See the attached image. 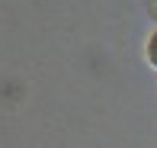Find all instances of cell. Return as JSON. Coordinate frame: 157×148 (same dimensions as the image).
Returning a JSON list of instances; mask_svg holds the SVG:
<instances>
[{"mask_svg": "<svg viewBox=\"0 0 157 148\" xmlns=\"http://www.w3.org/2000/svg\"><path fill=\"white\" fill-rule=\"evenodd\" d=\"M147 16L157 23V0H147Z\"/></svg>", "mask_w": 157, "mask_h": 148, "instance_id": "7a4b0ae2", "label": "cell"}, {"mask_svg": "<svg viewBox=\"0 0 157 148\" xmlns=\"http://www.w3.org/2000/svg\"><path fill=\"white\" fill-rule=\"evenodd\" d=\"M144 55H147V61H151V65L157 68V32L151 39H147V48H144Z\"/></svg>", "mask_w": 157, "mask_h": 148, "instance_id": "6da1fadb", "label": "cell"}]
</instances>
